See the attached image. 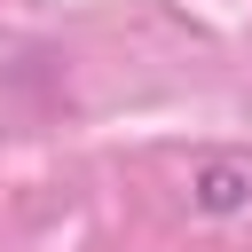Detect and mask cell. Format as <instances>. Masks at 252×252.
Masks as SVG:
<instances>
[{"mask_svg":"<svg viewBox=\"0 0 252 252\" xmlns=\"http://www.w3.org/2000/svg\"><path fill=\"white\" fill-rule=\"evenodd\" d=\"M189 205L213 213V220L244 213V205H252V165H236V158H205V165L189 173Z\"/></svg>","mask_w":252,"mask_h":252,"instance_id":"obj_1","label":"cell"}]
</instances>
